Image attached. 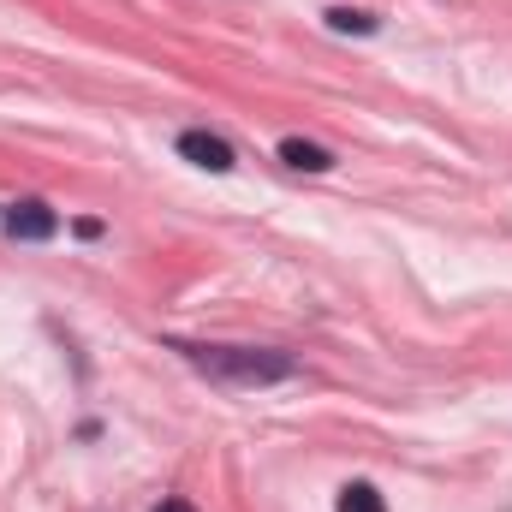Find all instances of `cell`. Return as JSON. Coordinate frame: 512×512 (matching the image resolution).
<instances>
[{"label":"cell","mask_w":512,"mask_h":512,"mask_svg":"<svg viewBox=\"0 0 512 512\" xmlns=\"http://www.w3.org/2000/svg\"><path fill=\"white\" fill-rule=\"evenodd\" d=\"M185 352L191 370H203L209 382H227V387H274V382H292L298 376V358L286 352H262V346H173Z\"/></svg>","instance_id":"cell-1"},{"label":"cell","mask_w":512,"mask_h":512,"mask_svg":"<svg viewBox=\"0 0 512 512\" xmlns=\"http://www.w3.org/2000/svg\"><path fill=\"white\" fill-rule=\"evenodd\" d=\"M0 227H6L18 245H42V239H54V233H60V215H54L42 197H24V203H12V209L0 215Z\"/></svg>","instance_id":"cell-2"},{"label":"cell","mask_w":512,"mask_h":512,"mask_svg":"<svg viewBox=\"0 0 512 512\" xmlns=\"http://www.w3.org/2000/svg\"><path fill=\"white\" fill-rule=\"evenodd\" d=\"M179 155H185L191 167H209V173H233V143H227V137H215V131H203V126L179 131Z\"/></svg>","instance_id":"cell-3"},{"label":"cell","mask_w":512,"mask_h":512,"mask_svg":"<svg viewBox=\"0 0 512 512\" xmlns=\"http://www.w3.org/2000/svg\"><path fill=\"white\" fill-rule=\"evenodd\" d=\"M280 161L298 167V173H328V167H334V155H328L322 143H304V137H286V143H280Z\"/></svg>","instance_id":"cell-4"},{"label":"cell","mask_w":512,"mask_h":512,"mask_svg":"<svg viewBox=\"0 0 512 512\" xmlns=\"http://www.w3.org/2000/svg\"><path fill=\"white\" fill-rule=\"evenodd\" d=\"M322 18H328L334 36H376V30H382V18H376V12H358V6H328Z\"/></svg>","instance_id":"cell-5"},{"label":"cell","mask_w":512,"mask_h":512,"mask_svg":"<svg viewBox=\"0 0 512 512\" xmlns=\"http://www.w3.org/2000/svg\"><path fill=\"white\" fill-rule=\"evenodd\" d=\"M334 512H387V501H382L376 483H346L340 501H334Z\"/></svg>","instance_id":"cell-6"},{"label":"cell","mask_w":512,"mask_h":512,"mask_svg":"<svg viewBox=\"0 0 512 512\" xmlns=\"http://www.w3.org/2000/svg\"><path fill=\"white\" fill-rule=\"evenodd\" d=\"M155 512H197V507H191V501H179V495H167V501H161Z\"/></svg>","instance_id":"cell-7"}]
</instances>
